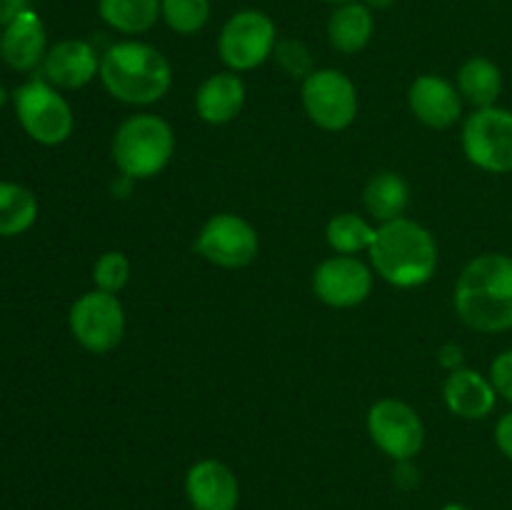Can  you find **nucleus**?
<instances>
[{"mask_svg":"<svg viewBox=\"0 0 512 510\" xmlns=\"http://www.w3.org/2000/svg\"><path fill=\"white\" fill-rule=\"evenodd\" d=\"M455 313L480 333L512 328V258L485 253L470 260L455 283Z\"/></svg>","mask_w":512,"mask_h":510,"instance_id":"nucleus-1","label":"nucleus"},{"mask_svg":"<svg viewBox=\"0 0 512 510\" xmlns=\"http://www.w3.org/2000/svg\"><path fill=\"white\" fill-rule=\"evenodd\" d=\"M368 253L375 273L395 288H420L438 270V243L430 230L403 215L378 225Z\"/></svg>","mask_w":512,"mask_h":510,"instance_id":"nucleus-2","label":"nucleus"},{"mask_svg":"<svg viewBox=\"0 0 512 510\" xmlns=\"http://www.w3.org/2000/svg\"><path fill=\"white\" fill-rule=\"evenodd\" d=\"M98 78L120 103L153 105L165 98L173 85V68L150 43L120 40L100 55Z\"/></svg>","mask_w":512,"mask_h":510,"instance_id":"nucleus-3","label":"nucleus"},{"mask_svg":"<svg viewBox=\"0 0 512 510\" xmlns=\"http://www.w3.org/2000/svg\"><path fill=\"white\" fill-rule=\"evenodd\" d=\"M113 163L133 180H148L163 173L175 153V133L168 120L155 113L125 118L113 135Z\"/></svg>","mask_w":512,"mask_h":510,"instance_id":"nucleus-4","label":"nucleus"},{"mask_svg":"<svg viewBox=\"0 0 512 510\" xmlns=\"http://www.w3.org/2000/svg\"><path fill=\"white\" fill-rule=\"evenodd\" d=\"M15 118L30 140L40 145L65 143L73 133L75 115L68 100L45 78H30L13 93Z\"/></svg>","mask_w":512,"mask_h":510,"instance_id":"nucleus-5","label":"nucleus"},{"mask_svg":"<svg viewBox=\"0 0 512 510\" xmlns=\"http://www.w3.org/2000/svg\"><path fill=\"white\" fill-rule=\"evenodd\" d=\"M278 45V28L263 10H238L223 23L218 55L233 73H248L263 65Z\"/></svg>","mask_w":512,"mask_h":510,"instance_id":"nucleus-6","label":"nucleus"},{"mask_svg":"<svg viewBox=\"0 0 512 510\" xmlns=\"http://www.w3.org/2000/svg\"><path fill=\"white\" fill-rule=\"evenodd\" d=\"M463 153L485 173H512V110L490 108L468 115L460 133Z\"/></svg>","mask_w":512,"mask_h":510,"instance_id":"nucleus-7","label":"nucleus"},{"mask_svg":"<svg viewBox=\"0 0 512 510\" xmlns=\"http://www.w3.org/2000/svg\"><path fill=\"white\" fill-rule=\"evenodd\" d=\"M305 115L318 128L338 133L358 118V90L345 73L335 68L313 70L300 88Z\"/></svg>","mask_w":512,"mask_h":510,"instance_id":"nucleus-8","label":"nucleus"},{"mask_svg":"<svg viewBox=\"0 0 512 510\" xmlns=\"http://www.w3.org/2000/svg\"><path fill=\"white\" fill-rule=\"evenodd\" d=\"M68 325L73 338L88 353L105 355L120 345L125 335V310L118 295L105 290H90L80 295L68 315Z\"/></svg>","mask_w":512,"mask_h":510,"instance_id":"nucleus-9","label":"nucleus"},{"mask_svg":"<svg viewBox=\"0 0 512 510\" xmlns=\"http://www.w3.org/2000/svg\"><path fill=\"white\" fill-rule=\"evenodd\" d=\"M258 230L235 213H218L205 220L195 238V253L218 268H245L258 258Z\"/></svg>","mask_w":512,"mask_h":510,"instance_id":"nucleus-10","label":"nucleus"},{"mask_svg":"<svg viewBox=\"0 0 512 510\" xmlns=\"http://www.w3.org/2000/svg\"><path fill=\"white\" fill-rule=\"evenodd\" d=\"M368 435L395 463L413 460L425 445V425L418 410L398 398H383L370 408Z\"/></svg>","mask_w":512,"mask_h":510,"instance_id":"nucleus-11","label":"nucleus"},{"mask_svg":"<svg viewBox=\"0 0 512 510\" xmlns=\"http://www.w3.org/2000/svg\"><path fill=\"white\" fill-rule=\"evenodd\" d=\"M313 290L330 308H355L373 290V270L355 255H333L315 268Z\"/></svg>","mask_w":512,"mask_h":510,"instance_id":"nucleus-12","label":"nucleus"},{"mask_svg":"<svg viewBox=\"0 0 512 510\" xmlns=\"http://www.w3.org/2000/svg\"><path fill=\"white\" fill-rule=\"evenodd\" d=\"M185 495L193 510H238V475L215 458L198 460L185 475Z\"/></svg>","mask_w":512,"mask_h":510,"instance_id":"nucleus-13","label":"nucleus"},{"mask_svg":"<svg viewBox=\"0 0 512 510\" xmlns=\"http://www.w3.org/2000/svg\"><path fill=\"white\" fill-rule=\"evenodd\" d=\"M408 105L415 118L433 130L450 128L463 115V95L458 85L433 73L413 80L408 90Z\"/></svg>","mask_w":512,"mask_h":510,"instance_id":"nucleus-14","label":"nucleus"},{"mask_svg":"<svg viewBox=\"0 0 512 510\" xmlns=\"http://www.w3.org/2000/svg\"><path fill=\"white\" fill-rule=\"evenodd\" d=\"M48 50V33H45L43 20L33 8L3 25L0 58L15 73H33V70L43 68Z\"/></svg>","mask_w":512,"mask_h":510,"instance_id":"nucleus-15","label":"nucleus"},{"mask_svg":"<svg viewBox=\"0 0 512 510\" xmlns=\"http://www.w3.org/2000/svg\"><path fill=\"white\" fill-rule=\"evenodd\" d=\"M40 70L43 78L58 90H78L100 73V55L88 40L68 38L48 50Z\"/></svg>","mask_w":512,"mask_h":510,"instance_id":"nucleus-16","label":"nucleus"},{"mask_svg":"<svg viewBox=\"0 0 512 510\" xmlns=\"http://www.w3.org/2000/svg\"><path fill=\"white\" fill-rule=\"evenodd\" d=\"M443 400L453 415L463 420H483L493 413L498 390L493 380L473 368L450 370L443 383Z\"/></svg>","mask_w":512,"mask_h":510,"instance_id":"nucleus-17","label":"nucleus"},{"mask_svg":"<svg viewBox=\"0 0 512 510\" xmlns=\"http://www.w3.org/2000/svg\"><path fill=\"white\" fill-rule=\"evenodd\" d=\"M243 105L245 83L233 70L205 78L195 93V110H198L200 120L210 125H225L235 120L243 113Z\"/></svg>","mask_w":512,"mask_h":510,"instance_id":"nucleus-18","label":"nucleus"},{"mask_svg":"<svg viewBox=\"0 0 512 510\" xmlns=\"http://www.w3.org/2000/svg\"><path fill=\"white\" fill-rule=\"evenodd\" d=\"M375 33V15L363 0L335 5L328 20V40L338 53L355 55L368 48Z\"/></svg>","mask_w":512,"mask_h":510,"instance_id":"nucleus-19","label":"nucleus"},{"mask_svg":"<svg viewBox=\"0 0 512 510\" xmlns=\"http://www.w3.org/2000/svg\"><path fill=\"white\" fill-rule=\"evenodd\" d=\"M458 90L475 110L490 108L503 93V73L498 65L483 55H473L458 70Z\"/></svg>","mask_w":512,"mask_h":510,"instance_id":"nucleus-20","label":"nucleus"},{"mask_svg":"<svg viewBox=\"0 0 512 510\" xmlns=\"http://www.w3.org/2000/svg\"><path fill=\"white\" fill-rule=\"evenodd\" d=\"M408 183L403 175L393 173V170H380V173L370 175L363 190V203L368 213L373 215L378 223H388L403 215L408 208Z\"/></svg>","mask_w":512,"mask_h":510,"instance_id":"nucleus-21","label":"nucleus"},{"mask_svg":"<svg viewBox=\"0 0 512 510\" xmlns=\"http://www.w3.org/2000/svg\"><path fill=\"white\" fill-rule=\"evenodd\" d=\"M98 15L123 35L148 33L160 18V0H98Z\"/></svg>","mask_w":512,"mask_h":510,"instance_id":"nucleus-22","label":"nucleus"},{"mask_svg":"<svg viewBox=\"0 0 512 510\" xmlns=\"http://www.w3.org/2000/svg\"><path fill=\"white\" fill-rule=\"evenodd\" d=\"M38 220V198L20 183L0 180V238L28 233Z\"/></svg>","mask_w":512,"mask_h":510,"instance_id":"nucleus-23","label":"nucleus"},{"mask_svg":"<svg viewBox=\"0 0 512 510\" xmlns=\"http://www.w3.org/2000/svg\"><path fill=\"white\" fill-rule=\"evenodd\" d=\"M373 225L365 218L355 213H338L330 218L328 228H325V238L333 248L335 255H358L363 250H370L375 240Z\"/></svg>","mask_w":512,"mask_h":510,"instance_id":"nucleus-24","label":"nucleus"},{"mask_svg":"<svg viewBox=\"0 0 512 510\" xmlns=\"http://www.w3.org/2000/svg\"><path fill=\"white\" fill-rule=\"evenodd\" d=\"M160 18L173 33L195 35L208 25L210 0H160Z\"/></svg>","mask_w":512,"mask_h":510,"instance_id":"nucleus-25","label":"nucleus"},{"mask_svg":"<svg viewBox=\"0 0 512 510\" xmlns=\"http://www.w3.org/2000/svg\"><path fill=\"white\" fill-rule=\"evenodd\" d=\"M93 280L98 290L118 295L130 280L128 255L120 253V250H108V253L100 255L93 265Z\"/></svg>","mask_w":512,"mask_h":510,"instance_id":"nucleus-26","label":"nucleus"},{"mask_svg":"<svg viewBox=\"0 0 512 510\" xmlns=\"http://www.w3.org/2000/svg\"><path fill=\"white\" fill-rule=\"evenodd\" d=\"M273 55L278 58L280 68L293 75V78L305 80L313 73V60H310L308 48L303 43H298V40H278Z\"/></svg>","mask_w":512,"mask_h":510,"instance_id":"nucleus-27","label":"nucleus"},{"mask_svg":"<svg viewBox=\"0 0 512 510\" xmlns=\"http://www.w3.org/2000/svg\"><path fill=\"white\" fill-rule=\"evenodd\" d=\"M490 380H493L498 395L512 403V350H505L490 365Z\"/></svg>","mask_w":512,"mask_h":510,"instance_id":"nucleus-28","label":"nucleus"},{"mask_svg":"<svg viewBox=\"0 0 512 510\" xmlns=\"http://www.w3.org/2000/svg\"><path fill=\"white\" fill-rule=\"evenodd\" d=\"M495 445H498L505 458L512 460V410L505 413L495 425Z\"/></svg>","mask_w":512,"mask_h":510,"instance_id":"nucleus-29","label":"nucleus"},{"mask_svg":"<svg viewBox=\"0 0 512 510\" xmlns=\"http://www.w3.org/2000/svg\"><path fill=\"white\" fill-rule=\"evenodd\" d=\"M33 0H0V25H8L10 20L18 18L20 13L33 8Z\"/></svg>","mask_w":512,"mask_h":510,"instance_id":"nucleus-30","label":"nucleus"},{"mask_svg":"<svg viewBox=\"0 0 512 510\" xmlns=\"http://www.w3.org/2000/svg\"><path fill=\"white\" fill-rule=\"evenodd\" d=\"M460 360H463V350H460L458 345H445V348L440 350V365H443V368H460Z\"/></svg>","mask_w":512,"mask_h":510,"instance_id":"nucleus-31","label":"nucleus"},{"mask_svg":"<svg viewBox=\"0 0 512 510\" xmlns=\"http://www.w3.org/2000/svg\"><path fill=\"white\" fill-rule=\"evenodd\" d=\"M130 185H133V178H128V175L120 173V183H118V180H115V183H113L115 198H128V195H130Z\"/></svg>","mask_w":512,"mask_h":510,"instance_id":"nucleus-32","label":"nucleus"},{"mask_svg":"<svg viewBox=\"0 0 512 510\" xmlns=\"http://www.w3.org/2000/svg\"><path fill=\"white\" fill-rule=\"evenodd\" d=\"M370 10H385L395 3V0H363Z\"/></svg>","mask_w":512,"mask_h":510,"instance_id":"nucleus-33","label":"nucleus"},{"mask_svg":"<svg viewBox=\"0 0 512 510\" xmlns=\"http://www.w3.org/2000/svg\"><path fill=\"white\" fill-rule=\"evenodd\" d=\"M440 510H470V508H468V505H463V503H448V505H443Z\"/></svg>","mask_w":512,"mask_h":510,"instance_id":"nucleus-34","label":"nucleus"},{"mask_svg":"<svg viewBox=\"0 0 512 510\" xmlns=\"http://www.w3.org/2000/svg\"><path fill=\"white\" fill-rule=\"evenodd\" d=\"M5 103H8V90H5L3 85H0V108H3Z\"/></svg>","mask_w":512,"mask_h":510,"instance_id":"nucleus-35","label":"nucleus"},{"mask_svg":"<svg viewBox=\"0 0 512 510\" xmlns=\"http://www.w3.org/2000/svg\"><path fill=\"white\" fill-rule=\"evenodd\" d=\"M325 3H333V5H343V3H350V0H325Z\"/></svg>","mask_w":512,"mask_h":510,"instance_id":"nucleus-36","label":"nucleus"},{"mask_svg":"<svg viewBox=\"0 0 512 510\" xmlns=\"http://www.w3.org/2000/svg\"><path fill=\"white\" fill-rule=\"evenodd\" d=\"M0 35H3V25H0Z\"/></svg>","mask_w":512,"mask_h":510,"instance_id":"nucleus-37","label":"nucleus"}]
</instances>
